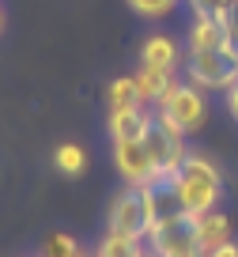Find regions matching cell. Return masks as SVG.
Listing matches in <instances>:
<instances>
[{
    "label": "cell",
    "instance_id": "obj_1",
    "mask_svg": "<svg viewBox=\"0 0 238 257\" xmlns=\"http://www.w3.org/2000/svg\"><path fill=\"white\" fill-rule=\"evenodd\" d=\"M151 257H204L197 238V216L182 212L167 185H155V223L144 238Z\"/></svg>",
    "mask_w": 238,
    "mask_h": 257
},
{
    "label": "cell",
    "instance_id": "obj_2",
    "mask_svg": "<svg viewBox=\"0 0 238 257\" xmlns=\"http://www.w3.org/2000/svg\"><path fill=\"white\" fill-rule=\"evenodd\" d=\"M167 189L174 193V201L182 204V212L189 216H204V212L219 208V197H223V174L208 155L189 152L185 163L178 167V174L167 182Z\"/></svg>",
    "mask_w": 238,
    "mask_h": 257
},
{
    "label": "cell",
    "instance_id": "obj_3",
    "mask_svg": "<svg viewBox=\"0 0 238 257\" xmlns=\"http://www.w3.org/2000/svg\"><path fill=\"white\" fill-rule=\"evenodd\" d=\"M151 223H155V189H140V185H125L113 197L110 216H106V231L133 234V238H148Z\"/></svg>",
    "mask_w": 238,
    "mask_h": 257
},
{
    "label": "cell",
    "instance_id": "obj_4",
    "mask_svg": "<svg viewBox=\"0 0 238 257\" xmlns=\"http://www.w3.org/2000/svg\"><path fill=\"white\" fill-rule=\"evenodd\" d=\"M185 80L197 83L200 91H223L227 95L238 83V46L185 53Z\"/></svg>",
    "mask_w": 238,
    "mask_h": 257
},
{
    "label": "cell",
    "instance_id": "obj_5",
    "mask_svg": "<svg viewBox=\"0 0 238 257\" xmlns=\"http://www.w3.org/2000/svg\"><path fill=\"white\" fill-rule=\"evenodd\" d=\"M151 110L167 113V117L182 128L185 137H193V133H197V128H204V121H208L204 91H200L197 83H189V80H174V87L163 95V102H159V106H151Z\"/></svg>",
    "mask_w": 238,
    "mask_h": 257
},
{
    "label": "cell",
    "instance_id": "obj_6",
    "mask_svg": "<svg viewBox=\"0 0 238 257\" xmlns=\"http://www.w3.org/2000/svg\"><path fill=\"white\" fill-rule=\"evenodd\" d=\"M113 167L125 178V185H140V189L163 185V174H159L144 140H113Z\"/></svg>",
    "mask_w": 238,
    "mask_h": 257
},
{
    "label": "cell",
    "instance_id": "obj_7",
    "mask_svg": "<svg viewBox=\"0 0 238 257\" xmlns=\"http://www.w3.org/2000/svg\"><path fill=\"white\" fill-rule=\"evenodd\" d=\"M185 46H189V53H200V49H230V46H234L230 19L193 16L189 31H185Z\"/></svg>",
    "mask_w": 238,
    "mask_h": 257
},
{
    "label": "cell",
    "instance_id": "obj_8",
    "mask_svg": "<svg viewBox=\"0 0 238 257\" xmlns=\"http://www.w3.org/2000/svg\"><path fill=\"white\" fill-rule=\"evenodd\" d=\"M151 121H155V110H148L144 102H136V106H125V110H110L106 133H110V140H144V133L151 128Z\"/></svg>",
    "mask_w": 238,
    "mask_h": 257
},
{
    "label": "cell",
    "instance_id": "obj_9",
    "mask_svg": "<svg viewBox=\"0 0 238 257\" xmlns=\"http://www.w3.org/2000/svg\"><path fill=\"white\" fill-rule=\"evenodd\" d=\"M140 64H148V68H163V72H178V68L185 64L178 38H170V34H148L144 46H140Z\"/></svg>",
    "mask_w": 238,
    "mask_h": 257
},
{
    "label": "cell",
    "instance_id": "obj_10",
    "mask_svg": "<svg viewBox=\"0 0 238 257\" xmlns=\"http://www.w3.org/2000/svg\"><path fill=\"white\" fill-rule=\"evenodd\" d=\"M133 83H136V95H140L144 106H159L163 95L174 87V72H163V68H148V64H140V68L133 72Z\"/></svg>",
    "mask_w": 238,
    "mask_h": 257
},
{
    "label": "cell",
    "instance_id": "obj_11",
    "mask_svg": "<svg viewBox=\"0 0 238 257\" xmlns=\"http://www.w3.org/2000/svg\"><path fill=\"white\" fill-rule=\"evenodd\" d=\"M197 238H200V249H215V246H223V242L230 238V219L223 216L219 208H212V212H204V216H197Z\"/></svg>",
    "mask_w": 238,
    "mask_h": 257
},
{
    "label": "cell",
    "instance_id": "obj_12",
    "mask_svg": "<svg viewBox=\"0 0 238 257\" xmlns=\"http://www.w3.org/2000/svg\"><path fill=\"white\" fill-rule=\"evenodd\" d=\"M148 253L144 238H133V234H117V231H106L102 242L95 246V257H140Z\"/></svg>",
    "mask_w": 238,
    "mask_h": 257
},
{
    "label": "cell",
    "instance_id": "obj_13",
    "mask_svg": "<svg viewBox=\"0 0 238 257\" xmlns=\"http://www.w3.org/2000/svg\"><path fill=\"white\" fill-rule=\"evenodd\" d=\"M53 167L61 170L64 178H79L83 174V170H87V152H83V148L79 144H57L53 148Z\"/></svg>",
    "mask_w": 238,
    "mask_h": 257
},
{
    "label": "cell",
    "instance_id": "obj_14",
    "mask_svg": "<svg viewBox=\"0 0 238 257\" xmlns=\"http://www.w3.org/2000/svg\"><path fill=\"white\" fill-rule=\"evenodd\" d=\"M136 102H140V95H136L133 76H117V80L106 87V106H110V110H125V106H136Z\"/></svg>",
    "mask_w": 238,
    "mask_h": 257
},
{
    "label": "cell",
    "instance_id": "obj_15",
    "mask_svg": "<svg viewBox=\"0 0 238 257\" xmlns=\"http://www.w3.org/2000/svg\"><path fill=\"white\" fill-rule=\"evenodd\" d=\"M79 253V242L64 231H53L46 242H42V253L38 257H76Z\"/></svg>",
    "mask_w": 238,
    "mask_h": 257
},
{
    "label": "cell",
    "instance_id": "obj_16",
    "mask_svg": "<svg viewBox=\"0 0 238 257\" xmlns=\"http://www.w3.org/2000/svg\"><path fill=\"white\" fill-rule=\"evenodd\" d=\"M125 4L136 12V16H144V19H163V16H170L182 0H125Z\"/></svg>",
    "mask_w": 238,
    "mask_h": 257
},
{
    "label": "cell",
    "instance_id": "obj_17",
    "mask_svg": "<svg viewBox=\"0 0 238 257\" xmlns=\"http://www.w3.org/2000/svg\"><path fill=\"white\" fill-rule=\"evenodd\" d=\"M193 8V16H215V19H230L234 0H185Z\"/></svg>",
    "mask_w": 238,
    "mask_h": 257
},
{
    "label": "cell",
    "instance_id": "obj_18",
    "mask_svg": "<svg viewBox=\"0 0 238 257\" xmlns=\"http://www.w3.org/2000/svg\"><path fill=\"white\" fill-rule=\"evenodd\" d=\"M204 257H238V242H234V238H227V242H223V246L208 249Z\"/></svg>",
    "mask_w": 238,
    "mask_h": 257
},
{
    "label": "cell",
    "instance_id": "obj_19",
    "mask_svg": "<svg viewBox=\"0 0 238 257\" xmlns=\"http://www.w3.org/2000/svg\"><path fill=\"white\" fill-rule=\"evenodd\" d=\"M227 110H230V117L238 121V83H234V87L227 91Z\"/></svg>",
    "mask_w": 238,
    "mask_h": 257
},
{
    "label": "cell",
    "instance_id": "obj_20",
    "mask_svg": "<svg viewBox=\"0 0 238 257\" xmlns=\"http://www.w3.org/2000/svg\"><path fill=\"white\" fill-rule=\"evenodd\" d=\"M230 31H234V46H238V4H234V12H230Z\"/></svg>",
    "mask_w": 238,
    "mask_h": 257
},
{
    "label": "cell",
    "instance_id": "obj_21",
    "mask_svg": "<svg viewBox=\"0 0 238 257\" xmlns=\"http://www.w3.org/2000/svg\"><path fill=\"white\" fill-rule=\"evenodd\" d=\"M76 257H95V253H83V249H79V253H76Z\"/></svg>",
    "mask_w": 238,
    "mask_h": 257
},
{
    "label": "cell",
    "instance_id": "obj_22",
    "mask_svg": "<svg viewBox=\"0 0 238 257\" xmlns=\"http://www.w3.org/2000/svg\"><path fill=\"white\" fill-rule=\"evenodd\" d=\"M0 31H4V12H0Z\"/></svg>",
    "mask_w": 238,
    "mask_h": 257
},
{
    "label": "cell",
    "instance_id": "obj_23",
    "mask_svg": "<svg viewBox=\"0 0 238 257\" xmlns=\"http://www.w3.org/2000/svg\"><path fill=\"white\" fill-rule=\"evenodd\" d=\"M140 257H151V253H140Z\"/></svg>",
    "mask_w": 238,
    "mask_h": 257
}]
</instances>
